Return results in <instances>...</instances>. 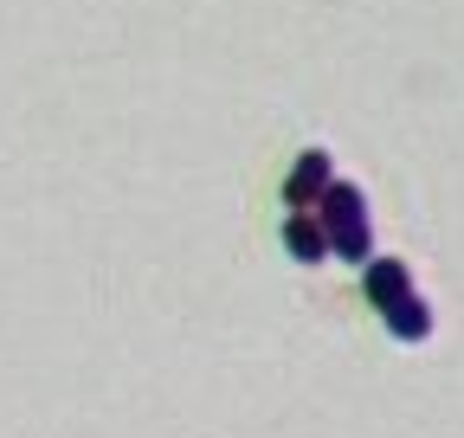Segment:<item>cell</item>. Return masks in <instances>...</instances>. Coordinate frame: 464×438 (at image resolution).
I'll return each mask as SVG.
<instances>
[{
  "mask_svg": "<svg viewBox=\"0 0 464 438\" xmlns=\"http://www.w3.org/2000/svg\"><path fill=\"white\" fill-rule=\"evenodd\" d=\"M329 181H335V161H329L323 148H304L297 161H290V175H284V206H290V213H297V206H316Z\"/></svg>",
  "mask_w": 464,
  "mask_h": 438,
  "instance_id": "obj_2",
  "label": "cell"
},
{
  "mask_svg": "<svg viewBox=\"0 0 464 438\" xmlns=\"http://www.w3.org/2000/svg\"><path fill=\"white\" fill-rule=\"evenodd\" d=\"M284 252L297 258V264H323L329 258V233H323L316 206H297V213L284 219Z\"/></svg>",
  "mask_w": 464,
  "mask_h": 438,
  "instance_id": "obj_4",
  "label": "cell"
},
{
  "mask_svg": "<svg viewBox=\"0 0 464 438\" xmlns=\"http://www.w3.org/2000/svg\"><path fill=\"white\" fill-rule=\"evenodd\" d=\"M381 316H387V336H393V342H426V336H432V309H426L420 297H400V303L381 309Z\"/></svg>",
  "mask_w": 464,
  "mask_h": 438,
  "instance_id": "obj_5",
  "label": "cell"
},
{
  "mask_svg": "<svg viewBox=\"0 0 464 438\" xmlns=\"http://www.w3.org/2000/svg\"><path fill=\"white\" fill-rule=\"evenodd\" d=\"M362 290L374 309H393L400 297H413V271H406L400 258H368L362 264Z\"/></svg>",
  "mask_w": 464,
  "mask_h": 438,
  "instance_id": "obj_3",
  "label": "cell"
},
{
  "mask_svg": "<svg viewBox=\"0 0 464 438\" xmlns=\"http://www.w3.org/2000/svg\"><path fill=\"white\" fill-rule=\"evenodd\" d=\"M316 219L329 233V258H348V264H368V200L355 181H329L323 200H316Z\"/></svg>",
  "mask_w": 464,
  "mask_h": 438,
  "instance_id": "obj_1",
  "label": "cell"
}]
</instances>
